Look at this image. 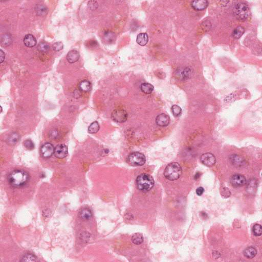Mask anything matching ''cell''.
<instances>
[{
  "instance_id": "1",
  "label": "cell",
  "mask_w": 262,
  "mask_h": 262,
  "mask_svg": "<svg viewBox=\"0 0 262 262\" xmlns=\"http://www.w3.org/2000/svg\"><path fill=\"white\" fill-rule=\"evenodd\" d=\"M7 180L9 183L12 187L21 188L28 183L30 176L27 171L23 170H15L9 174Z\"/></svg>"
},
{
  "instance_id": "2",
  "label": "cell",
  "mask_w": 262,
  "mask_h": 262,
  "mask_svg": "<svg viewBox=\"0 0 262 262\" xmlns=\"http://www.w3.org/2000/svg\"><path fill=\"white\" fill-rule=\"evenodd\" d=\"M136 183L138 189L143 192L151 190L154 186V180L152 176L147 174H141L137 177Z\"/></svg>"
},
{
  "instance_id": "3",
  "label": "cell",
  "mask_w": 262,
  "mask_h": 262,
  "mask_svg": "<svg viewBox=\"0 0 262 262\" xmlns=\"http://www.w3.org/2000/svg\"><path fill=\"white\" fill-rule=\"evenodd\" d=\"M182 174L181 166L178 163L172 162L168 164L164 170V177L167 180L174 181L177 180Z\"/></svg>"
},
{
  "instance_id": "4",
  "label": "cell",
  "mask_w": 262,
  "mask_h": 262,
  "mask_svg": "<svg viewBox=\"0 0 262 262\" xmlns=\"http://www.w3.org/2000/svg\"><path fill=\"white\" fill-rule=\"evenodd\" d=\"M233 12L236 18L241 21L247 20L250 13L249 6L244 2L237 3L233 8Z\"/></svg>"
},
{
  "instance_id": "5",
  "label": "cell",
  "mask_w": 262,
  "mask_h": 262,
  "mask_svg": "<svg viewBox=\"0 0 262 262\" xmlns=\"http://www.w3.org/2000/svg\"><path fill=\"white\" fill-rule=\"evenodd\" d=\"M145 156L140 152H133L128 157L127 162L129 164L133 166H142L146 163Z\"/></svg>"
},
{
  "instance_id": "6",
  "label": "cell",
  "mask_w": 262,
  "mask_h": 262,
  "mask_svg": "<svg viewBox=\"0 0 262 262\" xmlns=\"http://www.w3.org/2000/svg\"><path fill=\"white\" fill-rule=\"evenodd\" d=\"M111 117L112 119L116 123H124L128 119V113L124 110L117 109L113 111Z\"/></svg>"
},
{
  "instance_id": "7",
  "label": "cell",
  "mask_w": 262,
  "mask_h": 262,
  "mask_svg": "<svg viewBox=\"0 0 262 262\" xmlns=\"http://www.w3.org/2000/svg\"><path fill=\"white\" fill-rule=\"evenodd\" d=\"M231 185L234 187H240L246 185V178L241 174L233 175L230 179Z\"/></svg>"
},
{
  "instance_id": "8",
  "label": "cell",
  "mask_w": 262,
  "mask_h": 262,
  "mask_svg": "<svg viewBox=\"0 0 262 262\" xmlns=\"http://www.w3.org/2000/svg\"><path fill=\"white\" fill-rule=\"evenodd\" d=\"M54 146L50 143H46L40 148V155L44 158H49L54 153Z\"/></svg>"
},
{
  "instance_id": "9",
  "label": "cell",
  "mask_w": 262,
  "mask_h": 262,
  "mask_svg": "<svg viewBox=\"0 0 262 262\" xmlns=\"http://www.w3.org/2000/svg\"><path fill=\"white\" fill-rule=\"evenodd\" d=\"M201 161L207 166H213L216 162V159L215 156L210 153L203 154L201 157Z\"/></svg>"
},
{
  "instance_id": "10",
  "label": "cell",
  "mask_w": 262,
  "mask_h": 262,
  "mask_svg": "<svg viewBox=\"0 0 262 262\" xmlns=\"http://www.w3.org/2000/svg\"><path fill=\"white\" fill-rule=\"evenodd\" d=\"M54 154L58 158H64L68 155V147L65 144H59L55 147Z\"/></svg>"
},
{
  "instance_id": "11",
  "label": "cell",
  "mask_w": 262,
  "mask_h": 262,
  "mask_svg": "<svg viewBox=\"0 0 262 262\" xmlns=\"http://www.w3.org/2000/svg\"><path fill=\"white\" fill-rule=\"evenodd\" d=\"M156 123L160 127H166L170 124V117L166 114H160L156 118Z\"/></svg>"
},
{
  "instance_id": "12",
  "label": "cell",
  "mask_w": 262,
  "mask_h": 262,
  "mask_svg": "<svg viewBox=\"0 0 262 262\" xmlns=\"http://www.w3.org/2000/svg\"><path fill=\"white\" fill-rule=\"evenodd\" d=\"M192 7L194 10L197 11H201L204 10L208 5V1L205 0H200V1H194L191 3Z\"/></svg>"
},
{
  "instance_id": "13",
  "label": "cell",
  "mask_w": 262,
  "mask_h": 262,
  "mask_svg": "<svg viewBox=\"0 0 262 262\" xmlns=\"http://www.w3.org/2000/svg\"><path fill=\"white\" fill-rule=\"evenodd\" d=\"M23 42L24 45L29 48L35 47L36 44V39L33 35L31 34H28L25 36Z\"/></svg>"
},
{
  "instance_id": "14",
  "label": "cell",
  "mask_w": 262,
  "mask_h": 262,
  "mask_svg": "<svg viewBox=\"0 0 262 262\" xmlns=\"http://www.w3.org/2000/svg\"><path fill=\"white\" fill-rule=\"evenodd\" d=\"M79 54L76 50H72L68 52L67 55V59L70 63H74L79 58Z\"/></svg>"
},
{
  "instance_id": "15",
  "label": "cell",
  "mask_w": 262,
  "mask_h": 262,
  "mask_svg": "<svg viewBox=\"0 0 262 262\" xmlns=\"http://www.w3.org/2000/svg\"><path fill=\"white\" fill-rule=\"evenodd\" d=\"M257 250L253 246L248 247L244 250L243 255L247 259H252L256 256Z\"/></svg>"
},
{
  "instance_id": "16",
  "label": "cell",
  "mask_w": 262,
  "mask_h": 262,
  "mask_svg": "<svg viewBox=\"0 0 262 262\" xmlns=\"http://www.w3.org/2000/svg\"><path fill=\"white\" fill-rule=\"evenodd\" d=\"M230 160L232 164L236 166H242L245 164V161L242 157L236 155H233L230 157Z\"/></svg>"
},
{
  "instance_id": "17",
  "label": "cell",
  "mask_w": 262,
  "mask_h": 262,
  "mask_svg": "<svg viewBox=\"0 0 262 262\" xmlns=\"http://www.w3.org/2000/svg\"><path fill=\"white\" fill-rule=\"evenodd\" d=\"M79 217L82 220H88L92 218V212L88 208H83L79 212Z\"/></svg>"
},
{
  "instance_id": "18",
  "label": "cell",
  "mask_w": 262,
  "mask_h": 262,
  "mask_svg": "<svg viewBox=\"0 0 262 262\" xmlns=\"http://www.w3.org/2000/svg\"><path fill=\"white\" fill-rule=\"evenodd\" d=\"M148 40V35L146 33H140L137 35L136 42L140 46H145L147 43Z\"/></svg>"
},
{
  "instance_id": "19",
  "label": "cell",
  "mask_w": 262,
  "mask_h": 262,
  "mask_svg": "<svg viewBox=\"0 0 262 262\" xmlns=\"http://www.w3.org/2000/svg\"><path fill=\"white\" fill-rule=\"evenodd\" d=\"M91 87L92 85L91 82L87 80L81 81L78 84V88L83 92H89L91 90Z\"/></svg>"
},
{
  "instance_id": "20",
  "label": "cell",
  "mask_w": 262,
  "mask_h": 262,
  "mask_svg": "<svg viewBox=\"0 0 262 262\" xmlns=\"http://www.w3.org/2000/svg\"><path fill=\"white\" fill-rule=\"evenodd\" d=\"M140 88L142 92L146 94L152 93L154 89L153 85L148 83H143L141 84Z\"/></svg>"
},
{
  "instance_id": "21",
  "label": "cell",
  "mask_w": 262,
  "mask_h": 262,
  "mask_svg": "<svg viewBox=\"0 0 262 262\" xmlns=\"http://www.w3.org/2000/svg\"><path fill=\"white\" fill-rule=\"evenodd\" d=\"M12 40L10 35L5 34L1 38V44L3 47H8L12 44Z\"/></svg>"
},
{
  "instance_id": "22",
  "label": "cell",
  "mask_w": 262,
  "mask_h": 262,
  "mask_svg": "<svg viewBox=\"0 0 262 262\" xmlns=\"http://www.w3.org/2000/svg\"><path fill=\"white\" fill-rule=\"evenodd\" d=\"M38 261V258L35 255L30 253L26 254L22 256L21 262H36Z\"/></svg>"
},
{
  "instance_id": "23",
  "label": "cell",
  "mask_w": 262,
  "mask_h": 262,
  "mask_svg": "<svg viewBox=\"0 0 262 262\" xmlns=\"http://www.w3.org/2000/svg\"><path fill=\"white\" fill-rule=\"evenodd\" d=\"M143 241H144L143 236L140 233H135L132 237V241L134 244H136V245L141 244L143 242Z\"/></svg>"
},
{
  "instance_id": "24",
  "label": "cell",
  "mask_w": 262,
  "mask_h": 262,
  "mask_svg": "<svg viewBox=\"0 0 262 262\" xmlns=\"http://www.w3.org/2000/svg\"><path fill=\"white\" fill-rule=\"evenodd\" d=\"M38 50L39 52L42 53H46L49 50L50 46L49 44L45 42H41L38 44L37 47Z\"/></svg>"
},
{
  "instance_id": "25",
  "label": "cell",
  "mask_w": 262,
  "mask_h": 262,
  "mask_svg": "<svg viewBox=\"0 0 262 262\" xmlns=\"http://www.w3.org/2000/svg\"><path fill=\"white\" fill-rule=\"evenodd\" d=\"M100 126L97 121H94L90 124L88 132L90 134H96L100 130Z\"/></svg>"
},
{
  "instance_id": "26",
  "label": "cell",
  "mask_w": 262,
  "mask_h": 262,
  "mask_svg": "<svg viewBox=\"0 0 262 262\" xmlns=\"http://www.w3.org/2000/svg\"><path fill=\"white\" fill-rule=\"evenodd\" d=\"M20 137L17 133H14L9 136L7 139L8 144L9 145H15L18 142Z\"/></svg>"
},
{
  "instance_id": "27",
  "label": "cell",
  "mask_w": 262,
  "mask_h": 262,
  "mask_svg": "<svg viewBox=\"0 0 262 262\" xmlns=\"http://www.w3.org/2000/svg\"><path fill=\"white\" fill-rule=\"evenodd\" d=\"M104 40L108 43H111L115 40V35L112 31H107L104 35Z\"/></svg>"
},
{
  "instance_id": "28",
  "label": "cell",
  "mask_w": 262,
  "mask_h": 262,
  "mask_svg": "<svg viewBox=\"0 0 262 262\" xmlns=\"http://www.w3.org/2000/svg\"><path fill=\"white\" fill-rule=\"evenodd\" d=\"M36 15L38 16H44L47 12V8L43 5H38L35 8Z\"/></svg>"
},
{
  "instance_id": "29",
  "label": "cell",
  "mask_w": 262,
  "mask_h": 262,
  "mask_svg": "<svg viewBox=\"0 0 262 262\" xmlns=\"http://www.w3.org/2000/svg\"><path fill=\"white\" fill-rule=\"evenodd\" d=\"M245 31L244 28L241 26H239L236 28L232 32V36L235 39H238L240 38L242 35H243Z\"/></svg>"
},
{
  "instance_id": "30",
  "label": "cell",
  "mask_w": 262,
  "mask_h": 262,
  "mask_svg": "<svg viewBox=\"0 0 262 262\" xmlns=\"http://www.w3.org/2000/svg\"><path fill=\"white\" fill-rule=\"evenodd\" d=\"M171 110H172V113H173V115L175 116L178 117L181 115L182 112V110L181 108H180L179 105H173L171 107Z\"/></svg>"
},
{
  "instance_id": "31",
  "label": "cell",
  "mask_w": 262,
  "mask_h": 262,
  "mask_svg": "<svg viewBox=\"0 0 262 262\" xmlns=\"http://www.w3.org/2000/svg\"><path fill=\"white\" fill-rule=\"evenodd\" d=\"M262 226L261 225L256 224L254 225L252 228L254 235L256 236H261L262 235Z\"/></svg>"
},
{
  "instance_id": "32",
  "label": "cell",
  "mask_w": 262,
  "mask_h": 262,
  "mask_svg": "<svg viewBox=\"0 0 262 262\" xmlns=\"http://www.w3.org/2000/svg\"><path fill=\"white\" fill-rule=\"evenodd\" d=\"M25 147L28 150H32L35 148V144L30 139L26 140L24 142Z\"/></svg>"
},
{
  "instance_id": "33",
  "label": "cell",
  "mask_w": 262,
  "mask_h": 262,
  "mask_svg": "<svg viewBox=\"0 0 262 262\" xmlns=\"http://www.w3.org/2000/svg\"><path fill=\"white\" fill-rule=\"evenodd\" d=\"M191 72L189 68H186L184 69V70L182 71L181 72V77L183 79H185L189 77V75H190Z\"/></svg>"
},
{
  "instance_id": "34",
  "label": "cell",
  "mask_w": 262,
  "mask_h": 262,
  "mask_svg": "<svg viewBox=\"0 0 262 262\" xmlns=\"http://www.w3.org/2000/svg\"><path fill=\"white\" fill-rule=\"evenodd\" d=\"M63 44L61 42H56L53 45V49L55 51H59L63 49Z\"/></svg>"
},
{
  "instance_id": "35",
  "label": "cell",
  "mask_w": 262,
  "mask_h": 262,
  "mask_svg": "<svg viewBox=\"0 0 262 262\" xmlns=\"http://www.w3.org/2000/svg\"><path fill=\"white\" fill-rule=\"evenodd\" d=\"M88 7L91 10H95L98 7V4L97 2L95 1H91L89 2L88 4Z\"/></svg>"
},
{
  "instance_id": "36",
  "label": "cell",
  "mask_w": 262,
  "mask_h": 262,
  "mask_svg": "<svg viewBox=\"0 0 262 262\" xmlns=\"http://www.w3.org/2000/svg\"><path fill=\"white\" fill-rule=\"evenodd\" d=\"M59 134L58 133V131H56V130H54V131H52L51 133L50 136L51 138L52 139H56L58 138V137L59 136Z\"/></svg>"
},
{
  "instance_id": "37",
  "label": "cell",
  "mask_w": 262,
  "mask_h": 262,
  "mask_svg": "<svg viewBox=\"0 0 262 262\" xmlns=\"http://www.w3.org/2000/svg\"><path fill=\"white\" fill-rule=\"evenodd\" d=\"M204 192V189H203V187H199L197 189H196V193L198 196H201L202 194H203V193Z\"/></svg>"
},
{
  "instance_id": "38",
  "label": "cell",
  "mask_w": 262,
  "mask_h": 262,
  "mask_svg": "<svg viewBox=\"0 0 262 262\" xmlns=\"http://www.w3.org/2000/svg\"><path fill=\"white\" fill-rule=\"evenodd\" d=\"M5 56V55L4 52H3L2 49H1L0 50V61H1V63H2L3 61H4Z\"/></svg>"
}]
</instances>
